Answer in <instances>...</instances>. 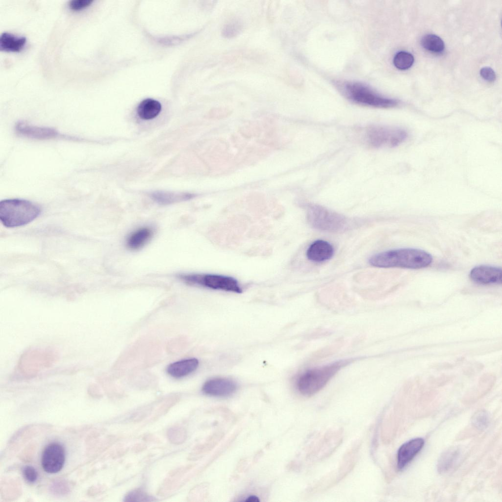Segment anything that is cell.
Returning <instances> with one entry per match:
<instances>
[{"label": "cell", "instance_id": "6da1fadb", "mask_svg": "<svg viewBox=\"0 0 502 502\" xmlns=\"http://www.w3.org/2000/svg\"><path fill=\"white\" fill-rule=\"evenodd\" d=\"M432 257L427 252L417 249L402 248L389 250L372 255L369 263L379 268L418 269L430 265Z\"/></svg>", "mask_w": 502, "mask_h": 502}, {"label": "cell", "instance_id": "7a4b0ae2", "mask_svg": "<svg viewBox=\"0 0 502 502\" xmlns=\"http://www.w3.org/2000/svg\"><path fill=\"white\" fill-rule=\"evenodd\" d=\"M41 213L39 206L23 199H6L0 201V220L7 227L26 225L37 218Z\"/></svg>", "mask_w": 502, "mask_h": 502}, {"label": "cell", "instance_id": "3957f363", "mask_svg": "<svg viewBox=\"0 0 502 502\" xmlns=\"http://www.w3.org/2000/svg\"><path fill=\"white\" fill-rule=\"evenodd\" d=\"M349 360H342L308 370L301 375L297 380V387L303 395L310 396L319 392Z\"/></svg>", "mask_w": 502, "mask_h": 502}, {"label": "cell", "instance_id": "277c9868", "mask_svg": "<svg viewBox=\"0 0 502 502\" xmlns=\"http://www.w3.org/2000/svg\"><path fill=\"white\" fill-rule=\"evenodd\" d=\"M343 87L347 97L359 104L377 108H389L395 106L398 104L396 100L384 97L361 83L348 82Z\"/></svg>", "mask_w": 502, "mask_h": 502}, {"label": "cell", "instance_id": "5b68a950", "mask_svg": "<svg viewBox=\"0 0 502 502\" xmlns=\"http://www.w3.org/2000/svg\"><path fill=\"white\" fill-rule=\"evenodd\" d=\"M307 217L311 226L321 231H341L348 225L344 216L317 204L308 206Z\"/></svg>", "mask_w": 502, "mask_h": 502}, {"label": "cell", "instance_id": "8992f818", "mask_svg": "<svg viewBox=\"0 0 502 502\" xmlns=\"http://www.w3.org/2000/svg\"><path fill=\"white\" fill-rule=\"evenodd\" d=\"M178 277L184 283L191 285L237 293L242 291L236 279L228 276L216 274H179Z\"/></svg>", "mask_w": 502, "mask_h": 502}, {"label": "cell", "instance_id": "52a82bcc", "mask_svg": "<svg viewBox=\"0 0 502 502\" xmlns=\"http://www.w3.org/2000/svg\"><path fill=\"white\" fill-rule=\"evenodd\" d=\"M405 130L397 127L375 126L369 127L366 132L368 143L372 147H396L406 139Z\"/></svg>", "mask_w": 502, "mask_h": 502}, {"label": "cell", "instance_id": "ba28073f", "mask_svg": "<svg viewBox=\"0 0 502 502\" xmlns=\"http://www.w3.org/2000/svg\"><path fill=\"white\" fill-rule=\"evenodd\" d=\"M65 451L58 443H51L44 449L41 456V465L49 474H55L61 470L65 461Z\"/></svg>", "mask_w": 502, "mask_h": 502}, {"label": "cell", "instance_id": "9c48e42d", "mask_svg": "<svg viewBox=\"0 0 502 502\" xmlns=\"http://www.w3.org/2000/svg\"><path fill=\"white\" fill-rule=\"evenodd\" d=\"M469 277L472 281L478 284H500L502 283V269L488 265L476 266L470 271Z\"/></svg>", "mask_w": 502, "mask_h": 502}, {"label": "cell", "instance_id": "30bf717a", "mask_svg": "<svg viewBox=\"0 0 502 502\" xmlns=\"http://www.w3.org/2000/svg\"><path fill=\"white\" fill-rule=\"evenodd\" d=\"M15 130L22 136L36 140H49L60 136L53 128L33 126L23 122L16 124Z\"/></svg>", "mask_w": 502, "mask_h": 502}, {"label": "cell", "instance_id": "8fae6325", "mask_svg": "<svg viewBox=\"0 0 502 502\" xmlns=\"http://www.w3.org/2000/svg\"><path fill=\"white\" fill-rule=\"evenodd\" d=\"M237 389L236 383L226 378L209 379L203 384L202 390L205 394L215 397H226L234 393Z\"/></svg>", "mask_w": 502, "mask_h": 502}, {"label": "cell", "instance_id": "7c38bea8", "mask_svg": "<svg viewBox=\"0 0 502 502\" xmlns=\"http://www.w3.org/2000/svg\"><path fill=\"white\" fill-rule=\"evenodd\" d=\"M424 440L421 438L411 439L402 445L397 454V466L402 469L407 465L421 451Z\"/></svg>", "mask_w": 502, "mask_h": 502}, {"label": "cell", "instance_id": "4fadbf2b", "mask_svg": "<svg viewBox=\"0 0 502 502\" xmlns=\"http://www.w3.org/2000/svg\"><path fill=\"white\" fill-rule=\"evenodd\" d=\"M334 254L333 246L328 242L317 240L308 248L306 255L309 260L314 262H323L330 259Z\"/></svg>", "mask_w": 502, "mask_h": 502}, {"label": "cell", "instance_id": "5bb4252c", "mask_svg": "<svg viewBox=\"0 0 502 502\" xmlns=\"http://www.w3.org/2000/svg\"><path fill=\"white\" fill-rule=\"evenodd\" d=\"M153 231L149 227H142L132 232L126 241V247L130 250H138L143 247L152 238Z\"/></svg>", "mask_w": 502, "mask_h": 502}, {"label": "cell", "instance_id": "9a60e30c", "mask_svg": "<svg viewBox=\"0 0 502 502\" xmlns=\"http://www.w3.org/2000/svg\"><path fill=\"white\" fill-rule=\"evenodd\" d=\"M198 365L199 361L196 358L183 359L170 364L167 372L174 377L180 378L195 371Z\"/></svg>", "mask_w": 502, "mask_h": 502}, {"label": "cell", "instance_id": "2e32d148", "mask_svg": "<svg viewBox=\"0 0 502 502\" xmlns=\"http://www.w3.org/2000/svg\"><path fill=\"white\" fill-rule=\"evenodd\" d=\"M26 38L4 32L0 36V50L8 52H19L24 47Z\"/></svg>", "mask_w": 502, "mask_h": 502}, {"label": "cell", "instance_id": "e0dca14e", "mask_svg": "<svg viewBox=\"0 0 502 502\" xmlns=\"http://www.w3.org/2000/svg\"><path fill=\"white\" fill-rule=\"evenodd\" d=\"M195 195L188 193H175L167 191H156L151 194V197L156 202L163 205L169 204L191 199Z\"/></svg>", "mask_w": 502, "mask_h": 502}, {"label": "cell", "instance_id": "ac0fdd59", "mask_svg": "<svg viewBox=\"0 0 502 502\" xmlns=\"http://www.w3.org/2000/svg\"><path fill=\"white\" fill-rule=\"evenodd\" d=\"M161 110V104L157 100L147 99L142 100L137 108L139 117L143 120H151L156 117Z\"/></svg>", "mask_w": 502, "mask_h": 502}, {"label": "cell", "instance_id": "d6986e66", "mask_svg": "<svg viewBox=\"0 0 502 502\" xmlns=\"http://www.w3.org/2000/svg\"><path fill=\"white\" fill-rule=\"evenodd\" d=\"M459 456L458 449L452 448L445 452L439 459L437 468L441 474L445 473L454 465Z\"/></svg>", "mask_w": 502, "mask_h": 502}, {"label": "cell", "instance_id": "ffe728a7", "mask_svg": "<svg viewBox=\"0 0 502 502\" xmlns=\"http://www.w3.org/2000/svg\"><path fill=\"white\" fill-rule=\"evenodd\" d=\"M421 42L424 48L434 53L442 52L445 48L443 41L434 34H428L424 35Z\"/></svg>", "mask_w": 502, "mask_h": 502}, {"label": "cell", "instance_id": "44dd1931", "mask_svg": "<svg viewBox=\"0 0 502 502\" xmlns=\"http://www.w3.org/2000/svg\"><path fill=\"white\" fill-rule=\"evenodd\" d=\"M414 61L412 54L405 51L398 52L395 55L393 63L400 70H406L410 68Z\"/></svg>", "mask_w": 502, "mask_h": 502}, {"label": "cell", "instance_id": "7402d4cb", "mask_svg": "<svg viewBox=\"0 0 502 502\" xmlns=\"http://www.w3.org/2000/svg\"><path fill=\"white\" fill-rule=\"evenodd\" d=\"M243 28V23L238 19L228 21L223 26L222 34L226 38H232L240 33Z\"/></svg>", "mask_w": 502, "mask_h": 502}, {"label": "cell", "instance_id": "603a6c76", "mask_svg": "<svg viewBox=\"0 0 502 502\" xmlns=\"http://www.w3.org/2000/svg\"><path fill=\"white\" fill-rule=\"evenodd\" d=\"M472 423L477 428L483 430L486 428L489 423V416L487 411L480 410L477 412L472 418Z\"/></svg>", "mask_w": 502, "mask_h": 502}, {"label": "cell", "instance_id": "cb8c5ba5", "mask_svg": "<svg viewBox=\"0 0 502 502\" xmlns=\"http://www.w3.org/2000/svg\"><path fill=\"white\" fill-rule=\"evenodd\" d=\"M22 472L24 477L28 482L34 483L37 480L38 474L33 467L25 466L23 468Z\"/></svg>", "mask_w": 502, "mask_h": 502}, {"label": "cell", "instance_id": "d4e9b609", "mask_svg": "<svg viewBox=\"0 0 502 502\" xmlns=\"http://www.w3.org/2000/svg\"><path fill=\"white\" fill-rule=\"evenodd\" d=\"M93 2V0H72L69 1V6L74 11H79L90 6Z\"/></svg>", "mask_w": 502, "mask_h": 502}, {"label": "cell", "instance_id": "484cf974", "mask_svg": "<svg viewBox=\"0 0 502 502\" xmlns=\"http://www.w3.org/2000/svg\"><path fill=\"white\" fill-rule=\"evenodd\" d=\"M480 74L484 80L489 82L494 81L496 79L495 73L490 67H486L482 68L480 70Z\"/></svg>", "mask_w": 502, "mask_h": 502}, {"label": "cell", "instance_id": "4316f807", "mask_svg": "<svg viewBox=\"0 0 502 502\" xmlns=\"http://www.w3.org/2000/svg\"><path fill=\"white\" fill-rule=\"evenodd\" d=\"M128 501H145L144 499H146L147 501V497L143 493L139 491H134L131 492L128 495L126 498Z\"/></svg>", "mask_w": 502, "mask_h": 502}, {"label": "cell", "instance_id": "83f0119b", "mask_svg": "<svg viewBox=\"0 0 502 502\" xmlns=\"http://www.w3.org/2000/svg\"><path fill=\"white\" fill-rule=\"evenodd\" d=\"M246 502H259V498L256 496H250L247 498Z\"/></svg>", "mask_w": 502, "mask_h": 502}]
</instances>
